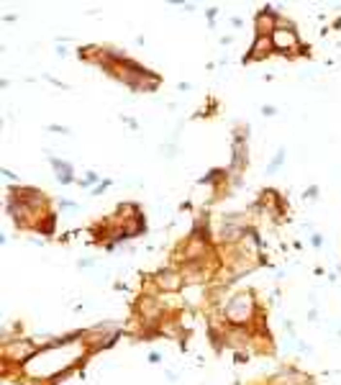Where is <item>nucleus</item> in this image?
I'll use <instances>...</instances> for the list:
<instances>
[{
  "label": "nucleus",
  "instance_id": "f257e3e1",
  "mask_svg": "<svg viewBox=\"0 0 341 385\" xmlns=\"http://www.w3.org/2000/svg\"><path fill=\"white\" fill-rule=\"evenodd\" d=\"M259 313H264V308L257 303L254 290H239L228 295L221 306V318L228 326H251L257 321Z\"/></svg>",
  "mask_w": 341,
  "mask_h": 385
},
{
  "label": "nucleus",
  "instance_id": "f03ea898",
  "mask_svg": "<svg viewBox=\"0 0 341 385\" xmlns=\"http://www.w3.org/2000/svg\"><path fill=\"white\" fill-rule=\"evenodd\" d=\"M269 39H272L275 54H282V57H287V59L310 57V47H308V44H303L298 29H295V23H292L290 18H285V16H282L280 26L275 29V33H272Z\"/></svg>",
  "mask_w": 341,
  "mask_h": 385
},
{
  "label": "nucleus",
  "instance_id": "7ed1b4c3",
  "mask_svg": "<svg viewBox=\"0 0 341 385\" xmlns=\"http://www.w3.org/2000/svg\"><path fill=\"white\" fill-rule=\"evenodd\" d=\"M246 167H249V126H236L231 141V162L226 167L233 187L241 185V175H244Z\"/></svg>",
  "mask_w": 341,
  "mask_h": 385
},
{
  "label": "nucleus",
  "instance_id": "20e7f679",
  "mask_svg": "<svg viewBox=\"0 0 341 385\" xmlns=\"http://www.w3.org/2000/svg\"><path fill=\"white\" fill-rule=\"evenodd\" d=\"M39 349L41 344L31 342V339H21V336L8 339V342H3V362L5 367H18L21 370L26 362H31L39 354Z\"/></svg>",
  "mask_w": 341,
  "mask_h": 385
},
{
  "label": "nucleus",
  "instance_id": "39448f33",
  "mask_svg": "<svg viewBox=\"0 0 341 385\" xmlns=\"http://www.w3.org/2000/svg\"><path fill=\"white\" fill-rule=\"evenodd\" d=\"M264 385H313V378L295 365H282L275 375H269Z\"/></svg>",
  "mask_w": 341,
  "mask_h": 385
},
{
  "label": "nucleus",
  "instance_id": "423d86ee",
  "mask_svg": "<svg viewBox=\"0 0 341 385\" xmlns=\"http://www.w3.org/2000/svg\"><path fill=\"white\" fill-rule=\"evenodd\" d=\"M151 283H154L157 293H177L185 285L182 272L177 267H162V270H157L151 275Z\"/></svg>",
  "mask_w": 341,
  "mask_h": 385
},
{
  "label": "nucleus",
  "instance_id": "0eeeda50",
  "mask_svg": "<svg viewBox=\"0 0 341 385\" xmlns=\"http://www.w3.org/2000/svg\"><path fill=\"white\" fill-rule=\"evenodd\" d=\"M282 16L275 13V8H262L257 16H254V36H272L275 29L280 26Z\"/></svg>",
  "mask_w": 341,
  "mask_h": 385
},
{
  "label": "nucleus",
  "instance_id": "6e6552de",
  "mask_svg": "<svg viewBox=\"0 0 341 385\" xmlns=\"http://www.w3.org/2000/svg\"><path fill=\"white\" fill-rule=\"evenodd\" d=\"M272 54H275L272 39H269V36H254L251 47L246 49V54H244V65H251V62H262V59L272 57Z\"/></svg>",
  "mask_w": 341,
  "mask_h": 385
},
{
  "label": "nucleus",
  "instance_id": "1a4fd4ad",
  "mask_svg": "<svg viewBox=\"0 0 341 385\" xmlns=\"http://www.w3.org/2000/svg\"><path fill=\"white\" fill-rule=\"evenodd\" d=\"M51 167H54V175H57V183H59V185H69V183H75V180H77V177H75V169H72V165H69V162H65V159L51 157Z\"/></svg>",
  "mask_w": 341,
  "mask_h": 385
},
{
  "label": "nucleus",
  "instance_id": "9d476101",
  "mask_svg": "<svg viewBox=\"0 0 341 385\" xmlns=\"http://www.w3.org/2000/svg\"><path fill=\"white\" fill-rule=\"evenodd\" d=\"M33 231H39L41 236H54V231H57V213H54V211L44 213V216L39 218V223H36Z\"/></svg>",
  "mask_w": 341,
  "mask_h": 385
},
{
  "label": "nucleus",
  "instance_id": "9b49d317",
  "mask_svg": "<svg viewBox=\"0 0 341 385\" xmlns=\"http://www.w3.org/2000/svg\"><path fill=\"white\" fill-rule=\"evenodd\" d=\"M282 162H285V147H280V149H277V154H275V159H272V162L267 165V175H275L277 169L282 167Z\"/></svg>",
  "mask_w": 341,
  "mask_h": 385
},
{
  "label": "nucleus",
  "instance_id": "f8f14e48",
  "mask_svg": "<svg viewBox=\"0 0 341 385\" xmlns=\"http://www.w3.org/2000/svg\"><path fill=\"white\" fill-rule=\"evenodd\" d=\"M97 180H100V177H97V172H93V169H90V172L82 175V180H77V185H80V187H87V190H93V187L97 185Z\"/></svg>",
  "mask_w": 341,
  "mask_h": 385
},
{
  "label": "nucleus",
  "instance_id": "ddd939ff",
  "mask_svg": "<svg viewBox=\"0 0 341 385\" xmlns=\"http://www.w3.org/2000/svg\"><path fill=\"white\" fill-rule=\"evenodd\" d=\"M108 187H111V180H103V183H97L90 193H93V195H100V193H105V190H108Z\"/></svg>",
  "mask_w": 341,
  "mask_h": 385
},
{
  "label": "nucleus",
  "instance_id": "4468645a",
  "mask_svg": "<svg viewBox=\"0 0 341 385\" xmlns=\"http://www.w3.org/2000/svg\"><path fill=\"white\" fill-rule=\"evenodd\" d=\"M249 357H251L249 349H239V352L233 354V360H236V362H249Z\"/></svg>",
  "mask_w": 341,
  "mask_h": 385
},
{
  "label": "nucleus",
  "instance_id": "2eb2a0df",
  "mask_svg": "<svg viewBox=\"0 0 341 385\" xmlns=\"http://www.w3.org/2000/svg\"><path fill=\"white\" fill-rule=\"evenodd\" d=\"M318 193H321L318 187H316V185H310L308 190H305V201H308V198H310V201H316V198H318Z\"/></svg>",
  "mask_w": 341,
  "mask_h": 385
},
{
  "label": "nucleus",
  "instance_id": "dca6fc26",
  "mask_svg": "<svg viewBox=\"0 0 341 385\" xmlns=\"http://www.w3.org/2000/svg\"><path fill=\"white\" fill-rule=\"evenodd\" d=\"M59 208H67V211H77V203H72L69 198H62V201H59Z\"/></svg>",
  "mask_w": 341,
  "mask_h": 385
},
{
  "label": "nucleus",
  "instance_id": "f3484780",
  "mask_svg": "<svg viewBox=\"0 0 341 385\" xmlns=\"http://www.w3.org/2000/svg\"><path fill=\"white\" fill-rule=\"evenodd\" d=\"M310 247L321 249V247H323V236H321V234H313V236H310Z\"/></svg>",
  "mask_w": 341,
  "mask_h": 385
},
{
  "label": "nucleus",
  "instance_id": "a211bd4d",
  "mask_svg": "<svg viewBox=\"0 0 341 385\" xmlns=\"http://www.w3.org/2000/svg\"><path fill=\"white\" fill-rule=\"evenodd\" d=\"M0 175H3V177H8V180H11V183H18V177H16V175H13V172H11V169H8V167H3V169H0Z\"/></svg>",
  "mask_w": 341,
  "mask_h": 385
},
{
  "label": "nucleus",
  "instance_id": "6ab92c4d",
  "mask_svg": "<svg viewBox=\"0 0 341 385\" xmlns=\"http://www.w3.org/2000/svg\"><path fill=\"white\" fill-rule=\"evenodd\" d=\"M275 113H277L275 105H262V116H275Z\"/></svg>",
  "mask_w": 341,
  "mask_h": 385
},
{
  "label": "nucleus",
  "instance_id": "aec40b11",
  "mask_svg": "<svg viewBox=\"0 0 341 385\" xmlns=\"http://www.w3.org/2000/svg\"><path fill=\"white\" fill-rule=\"evenodd\" d=\"M49 131H54V134H69V129H65V126H57V123H54V126H49Z\"/></svg>",
  "mask_w": 341,
  "mask_h": 385
},
{
  "label": "nucleus",
  "instance_id": "412c9836",
  "mask_svg": "<svg viewBox=\"0 0 341 385\" xmlns=\"http://www.w3.org/2000/svg\"><path fill=\"white\" fill-rule=\"evenodd\" d=\"M149 362H162V354L159 352H149Z\"/></svg>",
  "mask_w": 341,
  "mask_h": 385
},
{
  "label": "nucleus",
  "instance_id": "4be33fe9",
  "mask_svg": "<svg viewBox=\"0 0 341 385\" xmlns=\"http://www.w3.org/2000/svg\"><path fill=\"white\" fill-rule=\"evenodd\" d=\"M213 18H215V8H208V21L213 23Z\"/></svg>",
  "mask_w": 341,
  "mask_h": 385
},
{
  "label": "nucleus",
  "instance_id": "5701e85b",
  "mask_svg": "<svg viewBox=\"0 0 341 385\" xmlns=\"http://www.w3.org/2000/svg\"><path fill=\"white\" fill-rule=\"evenodd\" d=\"M334 26H336V29H341V18H339V21H336V23H334Z\"/></svg>",
  "mask_w": 341,
  "mask_h": 385
}]
</instances>
